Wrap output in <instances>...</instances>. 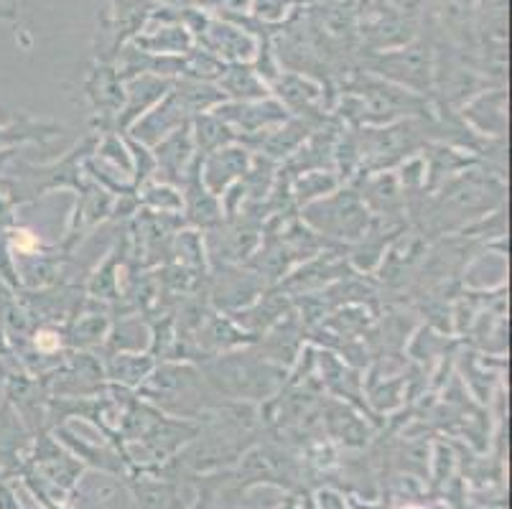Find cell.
Returning a JSON list of instances; mask_svg holds the SVG:
<instances>
[{"mask_svg": "<svg viewBox=\"0 0 512 509\" xmlns=\"http://www.w3.org/2000/svg\"><path fill=\"white\" fill-rule=\"evenodd\" d=\"M304 217L314 224L316 230L329 232L332 237L344 240H360L367 235V207L360 202L355 191H339L337 196L321 199L306 207Z\"/></svg>", "mask_w": 512, "mask_h": 509, "instance_id": "obj_1", "label": "cell"}, {"mask_svg": "<svg viewBox=\"0 0 512 509\" xmlns=\"http://www.w3.org/2000/svg\"><path fill=\"white\" fill-rule=\"evenodd\" d=\"M214 115H217L222 123L230 125L235 133H245V135H258L263 133V130L276 128V125L286 123L288 120V110L283 107V102H271V100L217 105L214 107Z\"/></svg>", "mask_w": 512, "mask_h": 509, "instance_id": "obj_2", "label": "cell"}, {"mask_svg": "<svg viewBox=\"0 0 512 509\" xmlns=\"http://www.w3.org/2000/svg\"><path fill=\"white\" fill-rule=\"evenodd\" d=\"M146 204H151L153 209H161V212H169V209H181V196L174 189H169V184H153L146 191Z\"/></svg>", "mask_w": 512, "mask_h": 509, "instance_id": "obj_10", "label": "cell"}, {"mask_svg": "<svg viewBox=\"0 0 512 509\" xmlns=\"http://www.w3.org/2000/svg\"><path fill=\"white\" fill-rule=\"evenodd\" d=\"M192 153H194V140H192V125L186 123L181 125L179 130H174L171 135H166L161 143H156V153H153V161H156V171L158 176L164 174L161 184H169L174 176H179V184H181V176L186 179V166L192 161Z\"/></svg>", "mask_w": 512, "mask_h": 509, "instance_id": "obj_5", "label": "cell"}, {"mask_svg": "<svg viewBox=\"0 0 512 509\" xmlns=\"http://www.w3.org/2000/svg\"><path fill=\"white\" fill-rule=\"evenodd\" d=\"M222 87L227 90V95L235 97L237 102H253L263 100L268 95L265 84L258 82L253 72H245V69H237V72H230V77L222 79Z\"/></svg>", "mask_w": 512, "mask_h": 509, "instance_id": "obj_8", "label": "cell"}, {"mask_svg": "<svg viewBox=\"0 0 512 509\" xmlns=\"http://www.w3.org/2000/svg\"><path fill=\"white\" fill-rule=\"evenodd\" d=\"M237 138H240V135H237L230 125L222 123L214 112L212 115H199V118L194 120L192 140H194V146L199 148V156H202V153L204 156H209V153L220 151V148L235 143Z\"/></svg>", "mask_w": 512, "mask_h": 509, "instance_id": "obj_7", "label": "cell"}, {"mask_svg": "<svg viewBox=\"0 0 512 509\" xmlns=\"http://www.w3.org/2000/svg\"><path fill=\"white\" fill-rule=\"evenodd\" d=\"M186 123H192V112L179 100L176 92H171L166 100H161V105H153L151 112L141 115L136 123L130 125V133L143 146H156L166 135H171Z\"/></svg>", "mask_w": 512, "mask_h": 509, "instance_id": "obj_3", "label": "cell"}, {"mask_svg": "<svg viewBox=\"0 0 512 509\" xmlns=\"http://www.w3.org/2000/svg\"><path fill=\"white\" fill-rule=\"evenodd\" d=\"M169 90L171 82H164V79L143 77L141 82L130 84L128 102L120 110L118 120H115V128H130L141 115H146L148 107L156 105L158 100H164V95H169Z\"/></svg>", "mask_w": 512, "mask_h": 509, "instance_id": "obj_6", "label": "cell"}, {"mask_svg": "<svg viewBox=\"0 0 512 509\" xmlns=\"http://www.w3.org/2000/svg\"><path fill=\"white\" fill-rule=\"evenodd\" d=\"M204 186H207L209 194L225 196V191L230 189L235 181L245 179V174H250V156L245 148H232L225 146L220 151L209 153L204 158Z\"/></svg>", "mask_w": 512, "mask_h": 509, "instance_id": "obj_4", "label": "cell"}, {"mask_svg": "<svg viewBox=\"0 0 512 509\" xmlns=\"http://www.w3.org/2000/svg\"><path fill=\"white\" fill-rule=\"evenodd\" d=\"M334 186H337V179H329V176L324 174H306L304 179L296 184V199H299V202H311L314 196L327 194Z\"/></svg>", "mask_w": 512, "mask_h": 509, "instance_id": "obj_9", "label": "cell"}]
</instances>
